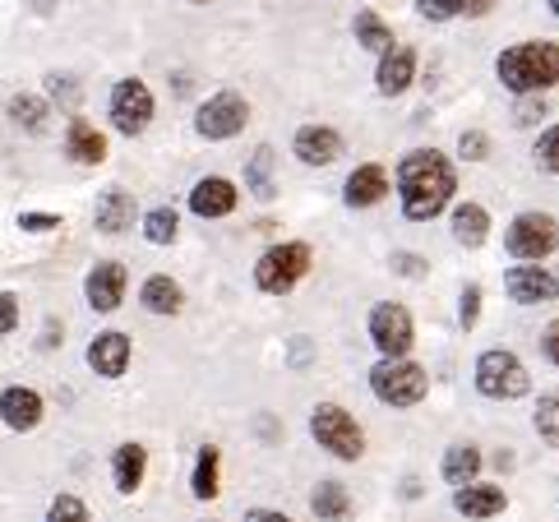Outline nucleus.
<instances>
[{
    "instance_id": "c03bdc74",
    "label": "nucleus",
    "mask_w": 559,
    "mask_h": 522,
    "mask_svg": "<svg viewBox=\"0 0 559 522\" xmlns=\"http://www.w3.org/2000/svg\"><path fill=\"white\" fill-rule=\"evenodd\" d=\"M246 522H292V518L287 513H273V509H254Z\"/></svg>"
},
{
    "instance_id": "ea45409f",
    "label": "nucleus",
    "mask_w": 559,
    "mask_h": 522,
    "mask_svg": "<svg viewBox=\"0 0 559 522\" xmlns=\"http://www.w3.org/2000/svg\"><path fill=\"white\" fill-rule=\"evenodd\" d=\"M542 352H546L550 366H559V319H555V324L542 333Z\"/></svg>"
},
{
    "instance_id": "a18cd8bd",
    "label": "nucleus",
    "mask_w": 559,
    "mask_h": 522,
    "mask_svg": "<svg viewBox=\"0 0 559 522\" xmlns=\"http://www.w3.org/2000/svg\"><path fill=\"white\" fill-rule=\"evenodd\" d=\"M292 360H296V366H306V360H310V343H306V337H296V343H292Z\"/></svg>"
},
{
    "instance_id": "72a5a7b5",
    "label": "nucleus",
    "mask_w": 559,
    "mask_h": 522,
    "mask_svg": "<svg viewBox=\"0 0 559 522\" xmlns=\"http://www.w3.org/2000/svg\"><path fill=\"white\" fill-rule=\"evenodd\" d=\"M536 163L559 176V126H550L542 139H536Z\"/></svg>"
},
{
    "instance_id": "bb28decb",
    "label": "nucleus",
    "mask_w": 559,
    "mask_h": 522,
    "mask_svg": "<svg viewBox=\"0 0 559 522\" xmlns=\"http://www.w3.org/2000/svg\"><path fill=\"white\" fill-rule=\"evenodd\" d=\"M356 37H361V47L366 51H379V56H384V51H393V28H384V19H379L374 10H361V14H356Z\"/></svg>"
},
{
    "instance_id": "f3484780",
    "label": "nucleus",
    "mask_w": 559,
    "mask_h": 522,
    "mask_svg": "<svg viewBox=\"0 0 559 522\" xmlns=\"http://www.w3.org/2000/svg\"><path fill=\"white\" fill-rule=\"evenodd\" d=\"M190 209L199 217H227L236 209V186L223 176H209V180H199V186L190 190Z\"/></svg>"
},
{
    "instance_id": "79ce46f5",
    "label": "nucleus",
    "mask_w": 559,
    "mask_h": 522,
    "mask_svg": "<svg viewBox=\"0 0 559 522\" xmlns=\"http://www.w3.org/2000/svg\"><path fill=\"white\" fill-rule=\"evenodd\" d=\"M393 269H403L407 277H421L426 273V264H421V259H412V254H393Z\"/></svg>"
},
{
    "instance_id": "2eb2a0df",
    "label": "nucleus",
    "mask_w": 559,
    "mask_h": 522,
    "mask_svg": "<svg viewBox=\"0 0 559 522\" xmlns=\"http://www.w3.org/2000/svg\"><path fill=\"white\" fill-rule=\"evenodd\" d=\"M412 74H416V51L412 47H393V51L379 56L374 84H379V93H384V97H397V93H407Z\"/></svg>"
},
{
    "instance_id": "20e7f679",
    "label": "nucleus",
    "mask_w": 559,
    "mask_h": 522,
    "mask_svg": "<svg viewBox=\"0 0 559 522\" xmlns=\"http://www.w3.org/2000/svg\"><path fill=\"white\" fill-rule=\"evenodd\" d=\"M370 389L379 403H389V407H412V403H421L426 389H430V379L421 366H412V360L403 356H384L379 366L370 370Z\"/></svg>"
},
{
    "instance_id": "f8f14e48",
    "label": "nucleus",
    "mask_w": 559,
    "mask_h": 522,
    "mask_svg": "<svg viewBox=\"0 0 559 522\" xmlns=\"http://www.w3.org/2000/svg\"><path fill=\"white\" fill-rule=\"evenodd\" d=\"M84 296L97 315H111L116 306L126 300V269L116 264V259H103V264H93L88 283H84Z\"/></svg>"
},
{
    "instance_id": "0eeeda50",
    "label": "nucleus",
    "mask_w": 559,
    "mask_h": 522,
    "mask_svg": "<svg viewBox=\"0 0 559 522\" xmlns=\"http://www.w3.org/2000/svg\"><path fill=\"white\" fill-rule=\"evenodd\" d=\"M555 246H559V223L550 213H523V217H513L509 232H504V250L513 259H523V264L546 259Z\"/></svg>"
},
{
    "instance_id": "a19ab883",
    "label": "nucleus",
    "mask_w": 559,
    "mask_h": 522,
    "mask_svg": "<svg viewBox=\"0 0 559 522\" xmlns=\"http://www.w3.org/2000/svg\"><path fill=\"white\" fill-rule=\"evenodd\" d=\"M47 88H51L56 97H66V103H74V97H79V93H74V79H61V74H51Z\"/></svg>"
},
{
    "instance_id": "cd10ccee",
    "label": "nucleus",
    "mask_w": 559,
    "mask_h": 522,
    "mask_svg": "<svg viewBox=\"0 0 559 522\" xmlns=\"http://www.w3.org/2000/svg\"><path fill=\"white\" fill-rule=\"evenodd\" d=\"M246 186H250L254 199H273V194H277V190H273V149H269V144L254 149L250 167H246Z\"/></svg>"
},
{
    "instance_id": "6ab92c4d",
    "label": "nucleus",
    "mask_w": 559,
    "mask_h": 522,
    "mask_svg": "<svg viewBox=\"0 0 559 522\" xmlns=\"http://www.w3.org/2000/svg\"><path fill=\"white\" fill-rule=\"evenodd\" d=\"M93 223H97V232H107V236L130 232V227H134V199H130L126 190H107L103 199H97Z\"/></svg>"
},
{
    "instance_id": "9b49d317",
    "label": "nucleus",
    "mask_w": 559,
    "mask_h": 522,
    "mask_svg": "<svg viewBox=\"0 0 559 522\" xmlns=\"http://www.w3.org/2000/svg\"><path fill=\"white\" fill-rule=\"evenodd\" d=\"M504 292H509V300H518V306H542V300L559 296V277L546 273L542 264H518L504 273Z\"/></svg>"
},
{
    "instance_id": "a211bd4d",
    "label": "nucleus",
    "mask_w": 559,
    "mask_h": 522,
    "mask_svg": "<svg viewBox=\"0 0 559 522\" xmlns=\"http://www.w3.org/2000/svg\"><path fill=\"white\" fill-rule=\"evenodd\" d=\"M0 420H5L10 430H33L37 420H43V398L33 389H5L0 393Z\"/></svg>"
},
{
    "instance_id": "a878e982",
    "label": "nucleus",
    "mask_w": 559,
    "mask_h": 522,
    "mask_svg": "<svg viewBox=\"0 0 559 522\" xmlns=\"http://www.w3.org/2000/svg\"><path fill=\"white\" fill-rule=\"evenodd\" d=\"M476 472H481V453H476L472 444H453L444 453V481H449V486H457V490L472 486Z\"/></svg>"
},
{
    "instance_id": "4be33fe9",
    "label": "nucleus",
    "mask_w": 559,
    "mask_h": 522,
    "mask_svg": "<svg viewBox=\"0 0 559 522\" xmlns=\"http://www.w3.org/2000/svg\"><path fill=\"white\" fill-rule=\"evenodd\" d=\"M66 153L74 157V163H84V167L88 163H103V157H107V139L97 134L88 120H74L70 134H66Z\"/></svg>"
},
{
    "instance_id": "aec40b11",
    "label": "nucleus",
    "mask_w": 559,
    "mask_h": 522,
    "mask_svg": "<svg viewBox=\"0 0 559 522\" xmlns=\"http://www.w3.org/2000/svg\"><path fill=\"white\" fill-rule=\"evenodd\" d=\"M453 509L463 518H495V513H504V490L499 486H463L453 495Z\"/></svg>"
},
{
    "instance_id": "e433bc0d",
    "label": "nucleus",
    "mask_w": 559,
    "mask_h": 522,
    "mask_svg": "<svg viewBox=\"0 0 559 522\" xmlns=\"http://www.w3.org/2000/svg\"><path fill=\"white\" fill-rule=\"evenodd\" d=\"M19 324V300L10 292H0V337H10Z\"/></svg>"
},
{
    "instance_id": "f257e3e1",
    "label": "nucleus",
    "mask_w": 559,
    "mask_h": 522,
    "mask_svg": "<svg viewBox=\"0 0 559 522\" xmlns=\"http://www.w3.org/2000/svg\"><path fill=\"white\" fill-rule=\"evenodd\" d=\"M457 190L453 163L435 149H416L397 163V194H403V213L407 223H430L449 209V199Z\"/></svg>"
},
{
    "instance_id": "4468645a",
    "label": "nucleus",
    "mask_w": 559,
    "mask_h": 522,
    "mask_svg": "<svg viewBox=\"0 0 559 522\" xmlns=\"http://www.w3.org/2000/svg\"><path fill=\"white\" fill-rule=\"evenodd\" d=\"M88 366L103 375V379H121L126 366H130V337H126V333H103V337H93Z\"/></svg>"
},
{
    "instance_id": "7ed1b4c3",
    "label": "nucleus",
    "mask_w": 559,
    "mask_h": 522,
    "mask_svg": "<svg viewBox=\"0 0 559 522\" xmlns=\"http://www.w3.org/2000/svg\"><path fill=\"white\" fill-rule=\"evenodd\" d=\"M310 435L319 439V449H329L333 458H343V463H356V458L366 453V435L356 426V416L337 403H319L310 412Z\"/></svg>"
},
{
    "instance_id": "473e14b6",
    "label": "nucleus",
    "mask_w": 559,
    "mask_h": 522,
    "mask_svg": "<svg viewBox=\"0 0 559 522\" xmlns=\"http://www.w3.org/2000/svg\"><path fill=\"white\" fill-rule=\"evenodd\" d=\"M47 522H88V505L84 499H74V495H61L47 509Z\"/></svg>"
},
{
    "instance_id": "5701e85b",
    "label": "nucleus",
    "mask_w": 559,
    "mask_h": 522,
    "mask_svg": "<svg viewBox=\"0 0 559 522\" xmlns=\"http://www.w3.org/2000/svg\"><path fill=\"white\" fill-rule=\"evenodd\" d=\"M310 509H314V518L337 522V518L352 513V495H347V486H337V481H319L314 495H310Z\"/></svg>"
},
{
    "instance_id": "c85d7f7f",
    "label": "nucleus",
    "mask_w": 559,
    "mask_h": 522,
    "mask_svg": "<svg viewBox=\"0 0 559 522\" xmlns=\"http://www.w3.org/2000/svg\"><path fill=\"white\" fill-rule=\"evenodd\" d=\"M217 463H223V458H217V449L209 444V449H199V463H194V499H213L217 495Z\"/></svg>"
},
{
    "instance_id": "393cba45",
    "label": "nucleus",
    "mask_w": 559,
    "mask_h": 522,
    "mask_svg": "<svg viewBox=\"0 0 559 522\" xmlns=\"http://www.w3.org/2000/svg\"><path fill=\"white\" fill-rule=\"evenodd\" d=\"M181 306H186V296H181V287H176L171 277L157 273V277H148V283H144V310L148 315H176Z\"/></svg>"
},
{
    "instance_id": "7c9ffc66",
    "label": "nucleus",
    "mask_w": 559,
    "mask_h": 522,
    "mask_svg": "<svg viewBox=\"0 0 559 522\" xmlns=\"http://www.w3.org/2000/svg\"><path fill=\"white\" fill-rule=\"evenodd\" d=\"M176 227H181L176 209H153V213L144 217V236L153 240V246H171V240H176Z\"/></svg>"
},
{
    "instance_id": "2f4dec72",
    "label": "nucleus",
    "mask_w": 559,
    "mask_h": 522,
    "mask_svg": "<svg viewBox=\"0 0 559 522\" xmlns=\"http://www.w3.org/2000/svg\"><path fill=\"white\" fill-rule=\"evenodd\" d=\"M10 116L19 120V126H28V130H43L47 107L37 103V97H28V93H19V97H10Z\"/></svg>"
},
{
    "instance_id": "c756f323",
    "label": "nucleus",
    "mask_w": 559,
    "mask_h": 522,
    "mask_svg": "<svg viewBox=\"0 0 559 522\" xmlns=\"http://www.w3.org/2000/svg\"><path fill=\"white\" fill-rule=\"evenodd\" d=\"M532 420H536V435H542L546 444H555V449H559V389L542 393V403H536Z\"/></svg>"
},
{
    "instance_id": "ddd939ff",
    "label": "nucleus",
    "mask_w": 559,
    "mask_h": 522,
    "mask_svg": "<svg viewBox=\"0 0 559 522\" xmlns=\"http://www.w3.org/2000/svg\"><path fill=\"white\" fill-rule=\"evenodd\" d=\"M337 153H343V134L333 126H301L296 130V157H301L306 167H329V163H337Z\"/></svg>"
},
{
    "instance_id": "6e6552de",
    "label": "nucleus",
    "mask_w": 559,
    "mask_h": 522,
    "mask_svg": "<svg viewBox=\"0 0 559 522\" xmlns=\"http://www.w3.org/2000/svg\"><path fill=\"white\" fill-rule=\"evenodd\" d=\"M148 120H153L148 84H139V79H121V84L111 88V126L121 134H144Z\"/></svg>"
},
{
    "instance_id": "412c9836",
    "label": "nucleus",
    "mask_w": 559,
    "mask_h": 522,
    "mask_svg": "<svg viewBox=\"0 0 559 522\" xmlns=\"http://www.w3.org/2000/svg\"><path fill=\"white\" fill-rule=\"evenodd\" d=\"M111 467H116V490L134 495L139 486H144V467H148L144 444H121V449H116V458H111Z\"/></svg>"
},
{
    "instance_id": "f704fd0d",
    "label": "nucleus",
    "mask_w": 559,
    "mask_h": 522,
    "mask_svg": "<svg viewBox=\"0 0 559 522\" xmlns=\"http://www.w3.org/2000/svg\"><path fill=\"white\" fill-rule=\"evenodd\" d=\"M416 10H421L430 24H444V19L463 14V0H416Z\"/></svg>"
},
{
    "instance_id": "c9c22d12",
    "label": "nucleus",
    "mask_w": 559,
    "mask_h": 522,
    "mask_svg": "<svg viewBox=\"0 0 559 522\" xmlns=\"http://www.w3.org/2000/svg\"><path fill=\"white\" fill-rule=\"evenodd\" d=\"M457 319H463V329H476V319H481V287H463V300H457Z\"/></svg>"
},
{
    "instance_id": "4c0bfd02",
    "label": "nucleus",
    "mask_w": 559,
    "mask_h": 522,
    "mask_svg": "<svg viewBox=\"0 0 559 522\" xmlns=\"http://www.w3.org/2000/svg\"><path fill=\"white\" fill-rule=\"evenodd\" d=\"M457 153H463L467 157V163H481V157H486V134H463V139H457Z\"/></svg>"
},
{
    "instance_id": "f03ea898",
    "label": "nucleus",
    "mask_w": 559,
    "mask_h": 522,
    "mask_svg": "<svg viewBox=\"0 0 559 522\" xmlns=\"http://www.w3.org/2000/svg\"><path fill=\"white\" fill-rule=\"evenodd\" d=\"M499 79L513 93H542L559 84V47L555 43H518L499 56Z\"/></svg>"
},
{
    "instance_id": "9d476101",
    "label": "nucleus",
    "mask_w": 559,
    "mask_h": 522,
    "mask_svg": "<svg viewBox=\"0 0 559 522\" xmlns=\"http://www.w3.org/2000/svg\"><path fill=\"white\" fill-rule=\"evenodd\" d=\"M370 337L384 356H407L412 352V315L397 300H379L370 310Z\"/></svg>"
},
{
    "instance_id": "1a4fd4ad",
    "label": "nucleus",
    "mask_w": 559,
    "mask_h": 522,
    "mask_svg": "<svg viewBox=\"0 0 559 522\" xmlns=\"http://www.w3.org/2000/svg\"><path fill=\"white\" fill-rule=\"evenodd\" d=\"M246 120H250V107H246L241 93H217V97H209V103L199 107L194 130L204 139H231L236 130L246 126Z\"/></svg>"
},
{
    "instance_id": "49530a36",
    "label": "nucleus",
    "mask_w": 559,
    "mask_h": 522,
    "mask_svg": "<svg viewBox=\"0 0 559 522\" xmlns=\"http://www.w3.org/2000/svg\"><path fill=\"white\" fill-rule=\"evenodd\" d=\"M550 10H555V14H559V0H550Z\"/></svg>"
},
{
    "instance_id": "37998d69",
    "label": "nucleus",
    "mask_w": 559,
    "mask_h": 522,
    "mask_svg": "<svg viewBox=\"0 0 559 522\" xmlns=\"http://www.w3.org/2000/svg\"><path fill=\"white\" fill-rule=\"evenodd\" d=\"M495 10V0H463V14L467 19H481V14H490Z\"/></svg>"
},
{
    "instance_id": "39448f33",
    "label": "nucleus",
    "mask_w": 559,
    "mask_h": 522,
    "mask_svg": "<svg viewBox=\"0 0 559 522\" xmlns=\"http://www.w3.org/2000/svg\"><path fill=\"white\" fill-rule=\"evenodd\" d=\"M306 273H310V246L306 240H287V246H273L254 264V283L269 296H287Z\"/></svg>"
},
{
    "instance_id": "dca6fc26",
    "label": "nucleus",
    "mask_w": 559,
    "mask_h": 522,
    "mask_svg": "<svg viewBox=\"0 0 559 522\" xmlns=\"http://www.w3.org/2000/svg\"><path fill=\"white\" fill-rule=\"evenodd\" d=\"M347 204L352 209H374L379 199L389 194V171L379 167V163H366V167H356L352 176H347Z\"/></svg>"
},
{
    "instance_id": "58836bf2",
    "label": "nucleus",
    "mask_w": 559,
    "mask_h": 522,
    "mask_svg": "<svg viewBox=\"0 0 559 522\" xmlns=\"http://www.w3.org/2000/svg\"><path fill=\"white\" fill-rule=\"evenodd\" d=\"M19 227H24V232H56V227H61V217H51V213H24V217H19Z\"/></svg>"
},
{
    "instance_id": "b1692460",
    "label": "nucleus",
    "mask_w": 559,
    "mask_h": 522,
    "mask_svg": "<svg viewBox=\"0 0 559 522\" xmlns=\"http://www.w3.org/2000/svg\"><path fill=\"white\" fill-rule=\"evenodd\" d=\"M490 232V213L481 204H457L453 209V236L463 240V246H481Z\"/></svg>"
},
{
    "instance_id": "423d86ee",
    "label": "nucleus",
    "mask_w": 559,
    "mask_h": 522,
    "mask_svg": "<svg viewBox=\"0 0 559 522\" xmlns=\"http://www.w3.org/2000/svg\"><path fill=\"white\" fill-rule=\"evenodd\" d=\"M476 389L486 398H495V403H513V398H523L532 389V379H527V366L513 352H486L476 360Z\"/></svg>"
}]
</instances>
